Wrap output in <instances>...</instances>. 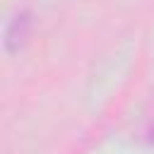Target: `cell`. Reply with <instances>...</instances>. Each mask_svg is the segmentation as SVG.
Wrapping results in <instances>:
<instances>
[{"label":"cell","instance_id":"6da1fadb","mask_svg":"<svg viewBox=\"0 0 154 154\" xmlns=\"http://www.w3.org/2000/svg\"><path fill=\"white\" fill-rule=\"evenodd\" d=\"M26 31H29V14L26 12H19L10 19L7 29H5V46L7 51H17L22 46V41L26 38Z\"/></svg>","mask_w":154,"mask_h":154},{"label":"cell","instance_id":"7a4b0ae2","mask_svg":"<svg viewBox=\"0 0 154 154\" xmlns=\"http://www.w3.org/2000/svg\"><path fill=\"white\" fill-rule=\"evenodd\" d=\"M149 140L154 142V123H152V130H149Z\"/></svg>","mask_w":154,"mask_h":154}]
</instances>
